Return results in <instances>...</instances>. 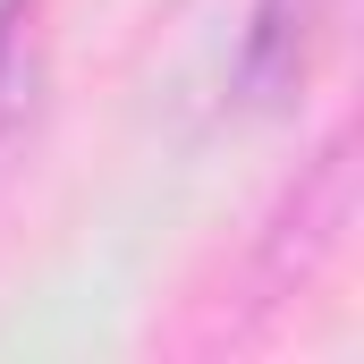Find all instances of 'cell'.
<instances>
[{
  "label": "cell",
  "instance_id": "obj_1",
  "mask_svg": "<svg viewBox=\"0 0 364 364\" xmlns=\"http://www.w3.org/2000/svg\"><path fill=\"white\" fill-rule=\"evenodd\" d=\"M339 26H348V0H255L246 9V43H237V93L255 110L296 102L314 85V68L331 60Z\"/></svg>",
  "mask_w": 364,
  "mask_h": 364
}]
</instances>
